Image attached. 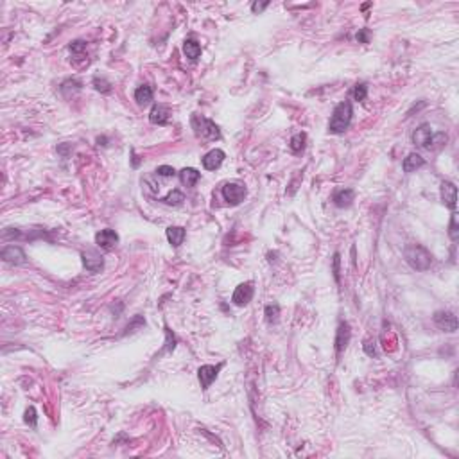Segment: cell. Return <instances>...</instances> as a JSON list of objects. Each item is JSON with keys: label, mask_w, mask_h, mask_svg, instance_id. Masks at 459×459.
<instances>
[{"label": "cell", "mask_w": 459, "mask_h": 459, "mask_svg": "<svg viewBox=\"0 0 459 459\" xmlns=\"http://www.w3.org/2000/svg\"><path fill=\"white\" fill-rule=\"evenodd\" d=\"M352 115H353V110H352V103H350V101L339 103L337 106H335L334 113H332V119H330V122H328V131L335 135L344 133V131L348 130V126H350V122H352Z\"/></svg>", "instance_id": "cell-1"}, {"label": "cell", "mask_w": 459, "mask_h": 459, "mask_svg": "<svg viewBox=\"0 0 459 459\" xmlns=\"http://www.w3.org/2000/svg\"><path fill=\"white\" fill-rule=\"evenodd\" d=\"M404 257H406L407 264H409L413 269H416V271H425V269H429L431 268V264H433V255L429 253L427 248H424V246H420V244L406 246Z\"/></svg>", "instance_id": "cell-2"}, {"label": "cell", "mask_w": 459, "mask_h": 459, "mask_svg": "<svg viewBox=\"0 0 459 459\" xmlns=\"http://www.w3.org/2000/svg\"><path fill=\"white\" fill-rule=\"evenodd\" d=\"M190 122H192V128H194V133H196V137H199V139H203V140H219L221 139V131H219L217 124L212 122L210 119H206V117L194 113L192 119H190Z\"/></svg>", "instance_id": "cell-3"}, {"label": "cell", "mask_w": 459, "mask_h": 459, "mask_svg": "<svg viewBox=\"0 0 459 459\" xmlns=\"http://www.w3.org/2000/svg\"><path fill=\"white\" fill-rule=\"evenodd\" d=\"M246 194H248V190H246V187L242 183L233 181V183H226L223 187V197L228 205H239V203H242Z\"/></svg>", "instance_id": "cell-4"}, {"label": "cell", "mask_w": 459, "mask_h": 459, "mask_svg": "<svg viewBox=\"0 0 459 459\" xmlns=\"http://www.w3.org/2000/svg\"><path fill=\"white\" fill-rule=\"evenodd\" d=\"M253 293H255L253 282H246V284H241V286L233 291L232 302L235 305H239V307H242V305H248L251 302V298H253Z\"/></svg>", "instance_id": "cell-5"}, {"label": "cell", "mask_w": 459, "mask_h": 459, "mask_svg": "<svg viewBox=\"0 0 459 459\" xmlns=\"http://www.w3.org/2000/svg\"><path fill=\"white\" fill-rule=\"evenodd\" d=\"M434 323L443 332H456L458 330V317L452 312H445V310L436 312L434 314Z\"/></svg>", "instance_id": "cell-6"}, {"label": "cell", "mask_w": 459, "mask_h": 459, "mask_svg": "<svg viewBox=\"0 0 459 459\" xmlns=\"http://www.w3.org/2000/svg\"><path fill=\"white\" fill-rule=\"evenodd\" d=\"M221 368H223V364H217V366L205 364V366H201L199 370H197V377H199L201 388H203V389L210 388V384L217 379V373H219V370H221Z\"/></svg>", "instance_id": "cell-7"}, {"label": "cell", "mask_w": 459, "mask_h": 459, "mask_svg": "<svg viewBox=\"0 0 459 459\" xmlns=\"http://www.w3.org/2000/svg\"><path fill=\"white\" fill-rule=\"evenodd\" d=\"M95 244L106 251L112 250V248H115V246L119 244V235H117L115 230H110V228L101 230V232L95 235Z\"/></svg>", "instance_id": "cell-8"}, {"label": "cell", "mask_w": 459, "mask_h": 459, "mask_svg": "<svg viewBox=\"0 0 459 459\" xmlns=\"http://www.w3.org/2000/svg\"><path fill=\"white\" fill-rule=\"evenodd\" d=\"M433 128L429 124H422L418 128V130L413 133V142L418 146V148H425L429 149V146H431V140H433Z\"/></svg>", "instance_id": "cell-9"}, {"label": "cell", "mask_w": 459, "mask_h": 459, "mask_svg": "<svg viewBox=\"0 0 459 459\" xmlns=\"http://www.w3.org/2000/svg\"><path fill=\"white\" fill-rule=\"evenodd\" d=\"M83 264H85V268L88 269L90 273H97V271H101L103 269V266H104V260H103V257L97 253V251H83Z\"/></svg>", "instance_id": "cell-10"}, {"label": "cell", "mask_w": 459, "mask_h": 459, "mask_svg": "<svg viewBox=\"0 0 459 459\" xmlns=\"http://www.w3.org/2000/svg\"><path fill=\"white\" fill-rule=\"evenodd\" d=\"M442 201L445 206L451 210L456 208V201H458V188L452 181H443L442 183Z\"/></svg>", "instance_id": "cell-11"}, {"label": "cell", "mask_w": 459, "mask_h": 459, "mask_svg": "<svg viewBox=\"0 0 459 459\" xmlns=\"http://www.w3.org/2000/svg\"><path fill=\"white\" fill-rule=\"evenodd\" d=\"M223 161H224V151H221V149H212V151L203 156V167L206 170L219 169Z\"/></svg>", "instance_id": "cell-12"}, {"label": "cell", "mask_w": 459, "mask_h": 459, "mask_svg": "<svg viewBox=\"0 0 459 459\" xmlns=\"http://www.w3.org/2000/svg\"><path fill=\"white\" fill-rule=\"evenodd\" d=\"M0 257L9 264H25V253L18 246H7V248H4Z\"/></svg>", "instance_id": "cell-13"}, {"label": "cell", "mask_w": 459, "mask_h": 459, "mask_svg": "<svg viewBox=\"0 0 459 459\" xmlns=\"http://www.w3.org/2000/svg\"><path fill=\"white\" fill-rule=\"evenodd\" d=\"M350 337H352V330L348 323H341L337 328V335H335V352L341 353L344 348L350 343Z\"/></svg>", "instance_id": "cell-14"}, {"label": "cell", "mask_w": 459, "mask_h": 459, "mask_svg": "<svg viewBox=\"0 0 459 459\" xmlns=\"http://www.w3.org/2000/svg\"><path fill=\"white\" fill-rule=\"evenodd\" d=\"M149 121H151V124H158V126L167 124V121H169V108L163 106V104H154L151 113H149Z\"/></svg>", "instance_id": "cell-15"}, {"label": "cell", "mask_w": 459, "mask_h": 459, "mask_svg": "<svg viewBox=\"0 0 459 459\" xmlns=\"http://www.w3.org/2000/svg\"><path fill=\"white\" fill-rule=\"evenodd\" d=\"M353 199H355V192H353L352 188H341V190L335 192L334 197H332L334 205L339 206V208H346V206H350Z\"/></svg>", "instance_id": "cell-16"}, {"label": "cell", "mask_w": 459, "mask_h": 459, "mask_svg": "<svg viewBox=\"0 0 459 459\" xmlns=\"http://www.w3.org/2000/svg\"><path fill=\"white\" fill-rule=\"evenodd\" d=\"M201 174L197 172L196 169H192V167H185L183 170H179V181H181V185H185V187H194L197 181H199Z\"/></svg>", "instance_id": "cell-17"}, {"label": "cell", "mask_w": 459, "mask_h": 459, "mask_svg": "<svg viewBox=\"0 0 459 459\" xmlns=\"http://www.w3.org/2000/svg\"><path fill=\"white\" fill-rule=\"evenodd\" d=\"M153 88L149 85H142L137 88V92H135V101L140 104V106H146V104H149L153 101Z\"/></svg>", "instance_id": "cell-18"}, {"label": "cell", "mask_w": 459, "mask_h": 459, "mask_svg": "<svg viewBox=\"0 0 459 459\" xmlns=\"http://www.w3.org/2000/svg\"><path fill=\"white\" fill-rule=\"evenodd\" d=\"M424 165H425V160L422 158V156L416 154V153H411L406 160H404L402 167H404V170H406V172H413V170L420 169V167H424Z\"/></svg>", "instance_id": "cell-19"}, {"label": "cell", "mask_w": 459, "mask_h": 459, "mask_svg": "<svg viewBox=\"0 0 459 459\" xmlns=\"http://www.w3.org/2000/svg\"><path fill=\"white\" fill-rule=\"evenodd\" d=\"M185 228L181 226H169L167 228V239H169V242L174 246V248H178L179 244L183 242V239H185Z\"/></svg>", "instance_id": "cell-20"}, {"label": "cell", "mask_w": 459, "mask_h": 459, "mask_svg": "<svg viewBox=\"0 0 459 459\" xmlns=\"http://www.w3.org/2000/svg\"><path fill=\"white\" fill-rule=\"evenodd\" d=\"M183 52L188 59H197L201 56V45L196 40L188 38V40L183 41Z\"/></svg>", "instance_id": "cell-21"}, {"label": "cell", "mask_w": 459, "mask_h": 459, "mask_svg": "<svg viewBox=\"0 0 459 459\" xmlns=\"http://www.w3.org/2000/svg\"><path fill=\"white\" fill-rule=\"evenodd\" d=\"M305 142H307V135L305 133H296L293 139H291L289 142V149L295 154H298V153H302L305 149Z\"/></svg>", "instance_id": "cell-22"}, {"label": "cell", "mask_w": 459, "mask_h": 459, "mask_svg": "<svg viewBox=\"0 0 459 459\" xmlns=\"http://www.w3.org/2000/svg\"><path fill=\"white\" fill-rule=\"evenodd\" d=\"M165 203V205H169V206H179L185 201V196H183L181 192L179 190H172V192H169L167 196L161 199Z\"/></svg>", "instance_id": "cell-23"}, {"label": "cell", "mask_w": 459, "mask_h": 459, "mask_svg": "<svg viewBox=\"0 0 459 459\" xmlns=\"http://www.w3.org/2000/svg\"><path fill=\"white\" fill-rule=\"evenodd\" d=\"M278 316H280V307L277 304H271L266 307V321L268 323H277Z\"/></svg>", "instance_id": "cell-24"}, {"label": "cell", "mask_w": 459, "mask_h": 459, "mask_svg": "<svg viewBox=\"0 0 459 459\" xmlns=\"http://www.w3.org/2000/svg\"><path fill=\"white\" fill-rule=\"evenodd\" d=\"M449 235H451L452 241H458L459 239V228H458V214H452L451 217V224H449Z\"/></svg>", "instance_id": "cell-25"}, {"label": "cell", "mask_w": 459, "mask_h": 459, "mask_svg": "<svg viewBox=\"0 0 459 459\" xmlns=\"http://www.w3.org/2000/svg\"><path fill=\"white\" fill-rule=\"evenodd\" d=\"M165 348L161 350V352H172L174 346H176V337H174V334L170 332L167 326H165Z\"/></svg>", "instance_id": "cell-26"}, {"label": "cell", "mask_w": 459, "mask_h": 459, "mask_svg": "<svg viewBox=\"0 0 459 459\" xmlns=\"http://www.w3.org/2000/svg\"><path fill=\"white\" fill-rule=\"evenodd\" d=\"M94 86H95V90L103 92V94L112 92V85H110L106 79H103V77H95V79H94Z\"/></svg>", "instance_id": "cell-27"}, {"label": "cell", "mask_w": 459, "mask_h": 459, "mask_svg": "<svg viewBox=\"0 0 459 459\" xmlns=\"http://www.w3.org/2000/svg\"><path fill=\"white\" fill-rule=\"evenodd\" d=\"M366 95H368V85H366V83L355 85V88H353V97H355V101H364Z\"/></svg>", "instance_id": "cell-28"}, {"label": "cell", "mask_w": 459, "mask_h": 459, "mask_svg": "<svg viewBox=\"0 0 459 459\" xmlns=\"http://www.w3.org/2000/svg\"><path fill=\"white\" fill-rule=\"evenodd\" d=\"M156 174L161 176V178H172L174 174H176V170H174L170 165H160V167L156 169Z\"/></svg>", "instance_id": "cell-29"}, {"label": "cell", "mask_w": 459, "mask_h": 459, "mask_svg": "<svg viewBox=\"0 0 459 459\" xmlns=\"http://www.w3.org/2000/svg\"><path fill=\"white\" fill-rule=\"evenodd\" d=\"M25 424H29L31 427H36V420H38V416H36V409L34 407H29V409L25 411Z\"/></svg>", "instance_id": "cell-30"}, {"label": "cell", "mask_w": 459, "mask_h": 459, "mask_svg": "<svg viewBox=\"0 0 459 459\" xmlns=\"http://www.w3.org/2000/svg\"><path fill=\"white\" fill-rule=\"evenodd\" d=\"M86 49V43L85 41H81V40H77V41H74V43L70 45V52L72 54H83V50Z\"/></svg>", "instance_id": "cell-31"}, {"label": "cell", "mask_w": 459, "mask_h": 459, "mask_svg": "<svg viewBox=\"0 0 459 459\" xmlns=\"http://www.w3.org/2000/svg\"><path fill=\"white\" fill-rule=\"evenodd\" d=\"M357 41L359 43H370V31L368 29H361L357 32Z\"/></svg>", "instance_id": "cell-32"}, {"label": "cell", "mask_w": 459, "mask_h": 459, "mask_svg": "<svg viewBox=\"0 0 459 459\" xmlns=\"http://www.w3.org/2000/svg\"><path fill=\"white\" fill-rule=\"evenodd\" d=\"M268 5H269V2H255V4L251 5V11H253V13H260V11H264Z\"/></svg>", "instance_id": "cell-33"}, {"label": "cell", "mask_w": 459, "mask_h": 459, "mask_svg": "<svg viewBox=\"0 0 459 459\" xmlns=\"http://www.w3.org/2000/svg\"><path fill=\"white\" fill-rule=\"evenodd\" d=\"M339 259H341V257H339V253H335L334 255V277H335V280H337V282H339Z\"/></svg>", "instance_id": "cell-34"}, {"label": "cell", "mask_w": 459, "mask_h": 459, "mask_svg": "<svg viewBox=\"0 0 459 459\" xmlns=\"http://www.w3.org/2000/svg\"><path fill=\"white\" fill-rule=\"evenodd\" d=\"M364 350H366V353H368V355H371V357L375 355V346L371 348V343H366L364 344Z\"/></svg>", "instance_id": "cell-35"}]
</instances>
